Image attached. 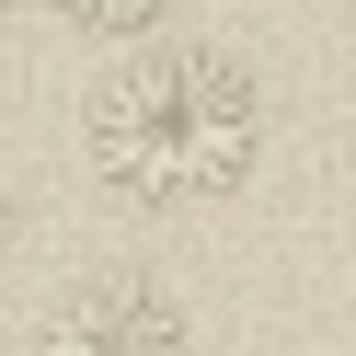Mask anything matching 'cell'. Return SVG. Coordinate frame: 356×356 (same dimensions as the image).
Returning <instances> with one entry per match:
<instances>
[{
  "instance_id": "obj_1",
  "label": "cell",
  "mask_w": 356,
  "mask_h": 356,
  "mask_svg": "<svg viewBox=\"0 0 356 356\" xmlns=\"http://www.w3.org/2000/svg\"><path fill=\"white\" fill-rule=\"evenodd\" d=\"M81 138L127 207H218L264 161V81L207 35H149L92 81Z\"/></svg>"
},
{
  "instance_id": "obj_2",
  "label": "cell",
  "mask_w": 356,
  "mask_h": 356,
  "mask_svg": "<svg viewBox=\"0 0 356 356\" xmlns=\"http://www.w3.org/2000/svg\"><path fill=\"white\" fill-rule=\"evenodd\" d=\"M35 356H195L184 333V299H172L161 276H81L47 299V322H35Z\"/></svg>"
},
{
  "instance_id": "obj_3",
  "label": "cell",
  "mask_w": 356,
  "mask_h": 356,
  "mask_svg": "<svg viewBox=\"0 0 356 356\" xmlns=\"http://www.w3.org/2000/svg\"><path fill=\"white\" fill-rule=\"evenodd\" d=\"M70 35H115V47H149V35L172 24V0H47Z\"/></svg>"
}]
</instances>
